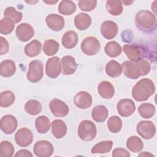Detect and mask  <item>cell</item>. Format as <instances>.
<instances>
[{
  "instance_id": "obj_1",
  "label": "cell",
  "mask_w": 157,
  "mask_h": 157,
  "mask_svg": "<svg viewBox=\"0 0 157 157\" xmlns=\"http://www.w3.org/2000/svg\"><path fill=\"white\" fill-rule=\"evenodd\" d=\"M155 91V86L152 80L144 78L140 80L133 86L131 94L134 100L141 102L147 100Z\"/></svg>"
},
{
  "instance_id": "obj_2",
  "label": "cell",
  "mask_w": 157,
  "mask_h": 157,
  "mask_svg": "<svg viewBox=\"0 0 157 157\" xmlns=\"http://www.w3.org/2000/svg\"><path fill=\"white\" fill-rule=\"evenodd\" d=\"M156 18L155 13L147 10L138 12L135 16L136 26L144 32H150L156 27Z\"/></svg>"
},
{
  "instance_id": "obj_3",
  "label": "cell",
  "mask_w": 157,
  "mask_h": 157,
  "mask_svg": "<svg viewBox=\"0 0 157 157\" xmlns=\"http://www.w3.org/2000/svg\"><path fill=\"white\" fill-rule=\"evenodd\" d=\"M77 134L80 139L84 141L93 140L97 134L95 124L90 120L82 121L78 125Z\"/></svg>"
},
{
  "instance_id": "obj_4",
  "label": "cell",
  "mask_w": 157,
  "mask_h": 157,
  "mask_svg": "<svg viewBox=\"0 0 157 157\" xmlns=\"http://www.w3.org/2000/svg\"><path fill=\"white\" fill-rule=\"evenodd\" d=\"M44 75L43 63L39 60H34L29 63L26 76L28 80L32 83L40 81Z\"/></svg>"
},
{
  "instance_id": "obj_5",
  "label": "cell",
  "mask_w": 157,
  "mask_h": 157,
  "mask_svg": "<svg viewBox=\"0 0 157 157\" xmlns=\"http://www.w3.org/2000/svg\"><path fill=\"white\" fill-rule=\"evenodd\" d=\"M101 44L99 40L93 36L86 37L81 44L82 52L86 55H95L99 52Z\"/></svg>"
},
{
  "instance_id": "obj_6",
  "label": "cell",
  "mask_w": 157,
  "mask_h": 157,
  "mask_svg": "<svg viewBox=\"0 0 157 157\" xmlns=\"http://www.w3.org/2000/svg\"><path fill=\"white\" fill-rule=\"evenodd\" d=\"M136 131L143 139L149 140L155 135L156 128L150 121H140L137 125Z\"/></svg>"
},
{
  "instance_id": "obj_7",
  "label": "cell",
  "mask_w": 157,
  "mask_h": 157,
  "mask_svg": "<svg viewBox=\"0 0 157 157\" xmlns=\"http://www.w3.org/2000/svg\"><path fill=\"white\" fill-rule=\"evenodd\" d=\"M54 151L53 145L47 140L37 141L34 145L33 152L37 157H48Z\"/></svg>"
},
{
  "instance_id": "obj_8",
  "label": "cell",
  "mask_w": 157,
  "mask_h": 157,
  "mask_svg": "<svg viewBox=\"0 0 157 157\" xmlns=\"http://www.w3.org/2000/svg\"><path fill=\"white\" fill-rule=\"evenodd\" d=\"M61 63L58 57L53 56L49 58L45 66V74L51 78H55L58 77L61 71Z\"/></svg>"
},
{
  "instance_id": "obj_9",
  "label": "cell",
  "mask_w": 157,
  "mask_h": 157,
  "mask_svg": "<svg viewBox=\"0 0 157 157\" xmlns=\"http://www.w3.org/2000/svg\"><path fill=\"white\" fill-rule=\"evenodd\" d=\"M33 140L32 131L26 128H22L18 130L15 135V140L18 145L26 147L29 145Z\"/></svg>"
},
{
  "instance_id": "obj_10",
  "label": "cell",
  "mask_w": 157,
  "mask_h": 157,
  "mask_svg": "<svg viewBox=\"0 0 157 157\" xmlns=\"http://www.w3.org/2000/svg\"><path fill=\"white\" fill-rule=\"evenodd\" d=\"M49 107L52 113L57 117H64L69 113V107L63 101L57 98L52 99L50 104Z\"/></svg>"
},
{
  "instance_id": "obj_11",
  "label": "cell",
  "mask_w": 157,
  "mask_h": 157,
  "mask_svg": "<svg viewBox=\"0 0 157 157\" xmlns=\"http://www.w3.org/2000/svg\"><path fill=\"white\" fill-rule=\"evenodd\" d=\"M117 108L120 115L128 117L132 115L136 110L134 101L130 99H122L117 104Z\"/></svg>"
},
{
  "instance_id": "obj_12",
  "label": "cell",
  "mask_w": 157,
  "mask_h": 157,
  "mask_svg": "<svg viewBox=\"0 0 157 157\" xmlns=\"http://www.w3.org/2000/svg\"><path fill=\"white\" fill-rule=\"evenodd\" d=\"M16 36L19 40L26 42L31 39L34 34V29L27 23H22L17 26L15 31Z\"/></svg>"
},
{
  "instance_id": "obj_13",
  "label": "cell",
  "mask_w": 157,
  "mask_h": 157,
  "mask_svg": "<svg viewBox=\"0 0 157 157\" xmlns=\"http://www.w3.org/2000/svg\"><path fill=\"white\" fill-rule=\"evenodd\" d=\"M0 126L5 134H12L17 128V120L12 115H6L1 119Z\"/></svg>"
},
{
  "instance_id": "obj_14",
  "label": "cell",
  "mask_w": 157,
  "mask_h": 157,
  "mask_svg": "<svg viewBox=\"0 0 157 157\" xmlns=\"http://www.w3.org/2000/svg\"><path fill=\"white\" fill-rule=\"evenodd\" d=\"M118 31V25L113 21H105L101 26V34L107 39H112L114 38L117 36Z\"/></svg>"
},
{
  "instance_id": "obj_15",
  "label": "cell",
  "mask_w": 157,
  "mask_h": 157,
  "mask_svg": "<svg viewBox=\"0 0 157 157\" xmlns=\"http://www.w3.org/2000/svg\"><path fill=\"white\" fill-rule=\"evenodd\" d=\"M123 50L131 61H135L142 58L144 56L142 48L136 44H126L123 46Z\"/></svg>"
},
{
  "instance_id": "obj_16",
  "label": "cell",
  "mask_w": 157,
  "mask_h": 157,
  "mask_svg": "<svg viewBox=\"0 0 157 157\" xmlns=\"http://www.w3.org/2000/svg\"><path fill=\"white\" fill-rule=\"evenodd\" d=\"M74 102L77 107L81 109H86L91 105L93 99L89 93L82 91L75 94Z\"/></svg>"
},
{
  "instance_id": "obj_17",
  "label": "cell",
  "mask_w": 157,
  "mask_h": 157,
  "mask_svg": "<svg viewBox=\"0 0 157 157\" xmlns=\"http://www.w3.org/2000/svg\"><path fill=\"white\" fill-rule=\"evenodd\" d=\"M47 26L53 31H59L64 27V18L58 14L48 15L45 18Z\"/></svg>"
},
{
  "instance_id": "obj_18",
  "label": "cell",
  "mask_w": 157,
  "mask_h": 157,
  "mask_svg": "<svg viewBox=\"0 0 157 157\" xmlns=\"http://www.w3.org/2000/svg\"><path fill=\"white\" fill-rule=\"evenodd\" d=\"M122 67L124 75L129 78L137 79L141 76L139 69L133 61H126L123 63Z\"/></svg>"
},
{
  "instance_id": "obj_19",
  "label": "cell",
  "mask_w": 157,
  "mask_h": 157,
  "mask_svg": "<svg viewBox=\"0 0 157 157\" xmlns=\"http://www.w3.org/2000/svg\"><path fill=\"white\" fill-rule=\"evenodd\" d=\"M61 66L63 74L64 75L73 74L77 67L75 59L72 56H64L61 58Z\"/></svg>"
},
{
  "instance_id": "obj_20",
  "label": "cell",
  "mask_w": 157,
  "mask_h": 157,
  "mask_svg": "<svg viewBox=\"0 0 157 157\" xmlns=\"http://www.w3.org/2000/svg\"><path fill=\"white\" fill-rule=\"evenodd\" d=\"M67 132V126L61 120H55L52 123V133L58 139L63 138Z\"/></svg>"
},
{
  "instance_id": "obj_21",
  "label": "cell",
  "mask_w": 157,
  "mask_h": 157,
  "mask_svg": "<svg viewBox=\"0 0 157 157\" xmlns=\"http://www.w3.org/2000/svg\"><path fill=\"white\" fill-rule=\"evenodd\" d=\"M99 94L104 99H111L115 94V89L113 85L108 81H102L98 86Z\"/></svg>"
},
{
  "instance_id": "obj_22",
  "label": "cell",
  "mask_w": 157,
  "mask_h": 157,
  "mask_svg": "<svg viewBox=\"0 0 157 157\" xmlns=\"http://www.w3.org/2000/svg\"><path fill=\"white\" fill-rule=\"evenodd\" d=\"M75 27L80 31L88 29L91 24V18L89 15L85 13H80L74 18Z\"/></svg>"
},
{
  "instance_id": "obj_23",
  "label": "cell",
  "mask_w": 157,
  "mask_h": 157,
  "mask_svg": "<svg viewBox=\"0 0 157 157\" xmlns=\"http://www.w3.org/2000/svg\"><path fill=\"white\" fill-rule=\"evenodd\" d=\"M78 42V36L76 32L69 31L66 32L62 37L61 42L64 48L71 49L75 47Z\"/></svg>"
},
{
  "instance_id": "obj_24",
  "label": "cell",
  "mask_w": 157,
  "mask_h": 157,
  "mask_svg": "<svg viewBox=\"0 0 157 157\" xmlns=\"http://www.w3.org/2000/svg\"><path fill=\"white\" fill-rule=\"evenodd\" d=\"M16 71V66L12 60L6 59L0 64V74L4 77L12 76Z\"/></svg>"
},
{
  "instance_id": "obj_25",
  "label": "cell",
  "mask_w": 157,
  "mask_h": 157,
  "mask_svg": "<svg viewBox=\"0 0 157 157\" xmlns=\"http://www.w3.org/2000/svg\"><path fill=\"white\" fill-rule=\"evenodd\" d=\"M109 115L107 108L102 105H99L93 107L91 111L92 118L96 122L101 123L104 121Z\"/></svg>"
},
{
  "instance_id": "obj_26",
  "label": "cell",
  "mask_w": 157,
  "mask_h": 157,
  "mask_svg": "<svg viewBox=\"0 0 157 157\" xmlns=\"http://www.w3.org/2000/svg\"><path fill=\"white\" fill-rule=\"evenodd\" d=\"M105 70L109 76L111 77H118L123 72V67L115 60H111L106 64Z\"/></svg>"
},
{
  "instance_id": "obj_27",
  "label": "cell",
  "mask_w": 157,
  "mask_h": 157,
  "mask_svg": "<svg viewBox=\"0 0 157 157\" xmlns=\"http://www.w3.org/2000/svg\"><path fill=\"white\" fill-rule=\"evenodd\" d=\"M42 44L37 40H33L26 45L24 51L25 54L29 57L37 56L41 51Z\"/></svg>"
},
{
  "instance_id": "obj_28",
  "label": "cell",
  "mask_w": 157,
  "mask_h": 157,
  "mask_svg": "<svg viewBox=\"0 0 157 157\" xmlns=\"http://www.w3.org/2000/svg\"><path fill=\"white\" fill-rule=\"evenodd\" d=\"M35 127L37 131L40 134L47 132L50 128V122L48 118L45 115H41L36 118Z\"/></svg>"
},
{
  "instance_id": "obj_29",
  "label": "cell",
  "mask_w": 157,
  "mask_h": 157,
  "mask_svg": "<svg viewBox=\"0 0 157 157\" xmlns=\"http://www.w3.org/2000/svg\"><path fill=\"white\" fill-rule=\"evenodd\" d=\"M126 147L130 151L137 153L140 151L144 148L142 140L137 136H133L129 137L126 141Z\"/></svg>"
},
{
  "instance_id": "obj_30",
  "label": "cell",
  "mask_w": 157,
  "mask_h": 157,
  "mask_svg": "<svg viewBox=\"0 0 157 157\" xmlns=\"http://www.w3.org/2000/svg\"><path fill=\"white\" fill-rule=\"evenodd\" d=\"M58 12L64 15H70L76 10V5L72 1L64 0L60 2L58 7Z\"/></svg>"
},
{
  "instance_id": "obj_31",
  "label": "cell",
  "mask_w": 157,
  "mask_h": 157,
  "mask_svg": "<svg viewBox=\"0 0 157 157\" xmlns=\"http://www.w3.org/2000/svg\"><path fill=\"white\" fill-rule=\"evenodd\" d=\"M104 50L107 55L111 58H115L117 57L121 53L122 48L118 42L115 41H111L106 44Z\"/></svg>"
},
{
  "instance_id": "obj_32",
  "label": "cell",
  "mask_w": 157,
  "mask_h": 157,
  "mask_svg": "<svg viewBox=\"0 0 157 157\" xmlns=\"http://www.w3.org/2000/svg\"><path fill=\"white\" fill-rule=\"evenodd\" d=\"M113 147L112 140H104L94 145L91 150L92 154L106 153L109 152Z\"/></svg>"
},
{
  "instance_id": "obj_33",
  "label": "cell",
  "mask_w": 157,
  "mask_h": 157,
  "mask_svg": "<svg viewBox=\"0 0 157 157\" xmlns=\"http://www.w3.org/2000/svg\"><path fill=\"white\" fill-rule=\"evenodd\" d=\"M106 9L107 12L113 15H120L123 10L122 2L121 1H107Z\"/></svg>"
},
{
  "instance_id": "obj_34",
  "label": "cell",
  "mask_w": 157,
  "mask_h": 157,
  "mask_svg": "<svg viewBox=\"0 0 157 157\" xmlns=\"http://www.w3.org/2000/svg\"><path fill=\"white\" fill-rule=\"evenodd\" d=\"M139 115L144 118H150L155 113V107L150 103H143L138 108Z\"/></svg>"
},
{
  "instance_id": "obj_35",
  "label": "cell",
  "mask_w": 157,
  "mask_h": 157,
  "mask_svg": "<svg viewBox=\"0 0 157 157\" xmlns=\"http://www.w3.org/2000/svg\"><path fill=\"white\" fill-rule=\"evenodd\" d=\"M25 110L29 115H36L39 114L42 109L41 104L34 99L28 101L25 105Z\"/></svg>"
},
{
  "instance_id": "obj_36",
  "label": "cell",
  "mask_w": 157,
  "mask_h": 157,
  "mask_svg": "<svg viewBox=\"0 0 157 157\" xmlns=\"http://www.w3.org/2000/svg\"><path fill=\"white\" fill-rule=\"evenodd\" d=\"M59 48L58 42L53 39H48L45 41L43 46V52L47 56H52L56 54Z\"/></svg>"
},
{
  "instance_id": "obj_37",
  "label": "cell",
  "mask_w": 157,
  "mask_h": 157,
  "mask_svg": "<svg viewBox=\"0 0 157 157\" xmlns=\"http://www.w3.org/2000/svg\"><path fill=\"white\" fill-rule=\"evenodd\" d=\"M15 99V96L13 92L9 90L4 91L0 95V105L2 107H8L12 105Z\"/></svg>"
},
{
  "instance_id": "obj_38",
  "label": "cell",
  "mask_w": 157,
  "mask_h": 157,
  "mask_svg": "<svg viewBox=\"0 0 157 157\" xmlns=\"http://www.w3.org/2000/svg\"><path fill=\"white\" fill-rule=\"evenodd\" d=\"M15 26V22L10 18L4 17L0 21V33L2 34L7 35L11 33Z\"/></svg>"
},
{
  "instance_id": "obj_39",
  "label": "cell",
  "mask_w": 157,
  "mask_h": 157,
  "mask_svg": "<svg viewBox=\"0 0 157 157\" xmlns=\"http://www.w3.org/2000/svg\"><path fill=\"white\" fill-rule=\"evenodd\" d=\"M109 130L112 133H117L120 131L122 128V121L118 116L110 117L107 121Z\"/></svg>"
},
{
  "instance_id": "obj_40",
  "label": "cell",
  "mask_w": 157,
  "mask_h": 157,
  "mask_svg": "<svg viewBox=\"0 0 157 157\" xmlns=\"http://www.w3.org/2000/svg\"><path fill=\"white\" fill-rule=\"evenodd\" d=\"M4 17L12 19L15 23H19L22 19V13L18 12L13 7H7L4 12Z\"/></svg>"
},
{
  "instance_id": "obj_41",
  "label": "cell",
  "mask_w": 157,
  "mask_h": 157,
  "mask_svg": "<svg viewBox=\"0 0 157 157\" xmlns=\"http://www.w3.org/2000/svg\"><path fill=\"white\" fill-rule=\"evenodd\" d=\"M14 153L13 145L9 141H2L0 144V156L11 157Z\"/></svg>"
},
{
  "instance_id": "obj_42",
  "label": "cell",
  "mask_w": 157,
  "mask_h": 157,
  "mask_svg": "<svg viewBox=\"0 0 157 157\" xmlns=\"http://www.w3.org/2000/svg\"><path fill=\"white\" fill-rule=\"evenodd\" d=\"M133 62H134V63L139 69L141 75H145L148 74L150 71V64L147 59L144 58H140Z\"/></svg>"
},
{
  "instance_id": "obj_43",
  "label": "cell",
  "mask_w": 157,
  "mask_h": 157,
  "mask_svg": "<svg viewBox=\"0 0 157 157\" xmlns=\"http://www.w3.org/2000/svg\"><path fill=\"white\" fill-rule=\"evenodd\" d=\"M97 5L96 0H80L78 2V7L83 11L90 12L95 9Z\"/></svg>"
},
{
  "instance_id": "obj_44",
  "label": "cell",
  "mask_w": 157,
  "mask_h": 157,
  "mask_svg": "<svg viewBox=\"0 0 157 157\" xmlns=\"http://www.w3.org/2000/svg\"><path fill=\"white\" fill-rule=\"evenodd\" d=\"M112 156L118 157V156H124V157H129L131 156L129 152L125 148H115L112 151Z\"/></svg>"
},
{
  "instance_id": "obj_45",
  "label": "cell",
  "mask_w": 157,
  "mask_h": 157,
  "mask_svg": "<svg viewBox=\"0 0 157 157\" xmlns=\"http://www.w3.org/2000/svg\"><path fill=\"white\" fill-rule=\"evenodd\" d=\"M0 55H5L6 54L9 50V45L7 40L4 38L2 36L0 37Z\"/></svg>"
},
{
  "instance_id": "obj_46",
  "label": "cell",
  "mask_w": 157,
  "mask_h": 157,
  "mask_svg": "<svg viewBox=\"0 0 157 157\" xmlns=\"http://www.w3.org/2000/svg\"><path fill=\"white\" fill-rule=\"evenodd\" d=\"M15 156L16 157H33V154L28 150L25 149H21L20 150L17 152V153L15 155Z\"/></svg>"
},
{
  "instance_id": "obj_47",
  "label": "cell",
  "mask_w": 157,
  "mask_h": 157,
  "mask_svg": "<svg viewBox=\"0 0 157 157\" xmlns=\"http://www.w3.org/2000/svg\"><path fill=\"white\" fill-rule=\"evenodd\" d=\"M139 156H155L153 154L148 151H143L139 154Z\"/></svg>"
},
{
  "instance_id": "obj_48",
  "label": "cell",
  "mask_w": 157,
  "mask_h": 157,
  "mask_svg": "<svg viewBox=\"0 0 157 157\" xmlns=\"http://www.w3.org/2000/svg\"><path fill=\"white\" fill-rule=\"evenodd\" d=\"M122 2V1H121ZM123 4H124V5L128 6V5H130L131 3L133 2V1H124L122 2Z\"/></svg>"
},
{
  "instance_id": "obj_49",
  "label": "cell",
  "mask_w": 157,
  "mask_h": 157,
  "mask_svg": "<svg viewBox=\"0 0 157 157\" xmlns=\"http://www.w3.org/2000/svg\"><path fill=\"white\" fill-rule=\"evenodd\" d=\"M44 2H45L47 4H55L58 2V1H43Z\"/></svg>"
}]
</instances>
